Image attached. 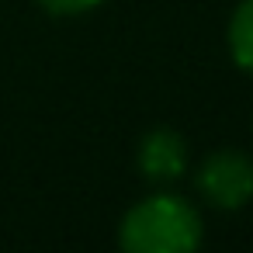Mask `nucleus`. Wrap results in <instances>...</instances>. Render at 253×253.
<instances>
[{
    "label": "nucleus",
    "mask_w": 253,
    "mask_h": 253,
    "mask_svg": "<svg viewBox=\"0 0 253 253\" xmlns=\"http://www.w3.org/2000/svg\"><path fill=\"white\" fill-rule=\"evenodd\" d=\"M205 239L201 215L177 194H149L132 205L118 225V246L128 253H191Z\"/></svg>",
    "instance_id": "f257e3e1"
},
{
    "label": "nucleus",
    "mask_w": 253,
    "mask_h": 253,
    "mask_svg": "<svg viewBox=\"0 0 253 253\" xmlns=\"http://www.w3.org/2000/svg\"><path fill=\"white\" fill-rule=\"evenodd\" d=\"M194 187L211 208L236 211L253 201V160L239 149H215L198 163Z\"/></svg>",
    "instance_id": "f03ea898"
},
{
    "label": "nucleus",
    "mask_w": 253,
    "mask_h": 253,
    "mask_svg": "<svg viewBox=\"0 0 253 253\" xmlns=\"http://www.w3.org/2000/svg\"><path fill=\"white\" fill-rule=\"evenodd\" d=\"M139 173L153 184H170L187 170V142L173 128H153L142 135L135 153Z\"/></svg>",
    "instance_id": "7ed1b4c3"
},
{
    "label": "nucleus",
    "mask_w": 253,
    "mask_h": 253,
    "mask_svg": "<svg viewBox=\"0 0 253 253\" xmlns=\"http://www.w3.org/2000/svg\"><path fill=\"white\" fill-rule=\"evenodd\" d=\"M229 52L239 70L253 73V0H243L229 18Z\"/></svg>",
    "instance_id": "20e7f679"
},
{
    "label": "nucleus",
    "mask_w": 253,
    "mask_h": 253,
    "mask_svg": "<svg viewBox=\"0 0 253 253\" xmlns=\"http://www.w3.org/2000/svg\"><path fill=\"white\" fill-rule=\"evenodd\" d=\"M104 0H39V7L49 11V14H59V18H73V14H87L94 11Z\"/></svg>",
    "instance_id": "39448f33"
}]
</instances>
